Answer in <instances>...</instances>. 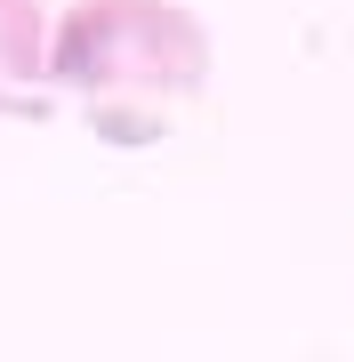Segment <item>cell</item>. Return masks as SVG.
Segmentation results:
<instances>
[{
  "label": "cell",
  "mask_w": 354,
  "mask_h": 362,
  "mask_svg": "<svg viewBox=\"0 0 354 362\" xmlns=\"http://www.w3.org/2000/svg\"><path fill=\"white\" fill-rule=\"evenodd\" d=\"M49 8L0 0V121H49Z\"/></svg>",
  "instance_id": "obj_2"
},
{
  "label": "cell",
  "mask_w": 354,
  "mask_h": 362,
  "mask_svg": "<svg viewBox=\"0 0 354 362\" xmlns=\"http://www.w3.org/2000/svg\"><path fill=\"white\" fill-rule=\"evenodd\" d=\"M210 25L185 0H73L49 25V89L81 105L97 145L145 153L210 89Z\"/></svg>",
  "instance_id": "obj_1"
}]
</instances>
